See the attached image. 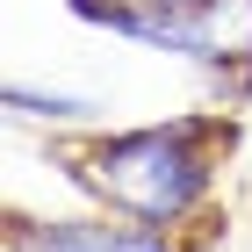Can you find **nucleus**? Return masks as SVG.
<instances>
[{"mask_svg": "<svg viewBox=\"0 0 252 252\" xmlns=\"http://www.w3.org/2000/svg\"><path fill=\"white\" fill-rule=\"evenodd\" d=\"M223 152H231V123L223 116H173V123L108 130V137L72 144L65 173L108 216H130V223H152V231H180V223L202 216Z\"/></svg>", "mask_w": 252, "mask_h": 252, "instance_id": "f257e3e1", "label": "nucleus"}, {"mask_svg": "<svg viewBox=\"0 0 252 252\" xmlns=\"http://www.w3.org/2000/svg\"><path fill=\"white\" fill-rule=\"evenodd\" d=\"M72 15L144 43V51H173L223 72L252 65V0H72Z\"/></svg>", "mask_w": 252, "mask_h": 252, "instance_id": "f03ea898", "label": "nucleus"}, {"mask_svg": "<svg viewBox=\"0 0 252 252\" xmlns=\"http://www.w3.org/2000/svg\"><path fill=\"white\" fill-rule=\"evenodd\" d=\"M7 252H188L173 245V231L152 223H101V216H72V223H15Z\"/></svg>", "mask_w": 252, "mask_h": 252, "instance_id": "7ed1b4c3", "label": "nucleus"}, {"mask_svg": "<svg viewBox=\"0 0 252 252\" xmlns=\"http://www.w3.org/2000/svg\"><path fill=\"white\" fill-rule=\"evenodd\" d=\"M7 108H15V116H43V123H79V116H94L87 94H36V87H7Z\"/></svg>", "mask_w": 252, "mask_h": 252, "instance_id": "20e7f679", "label": "nucleus"}]
</instances>
